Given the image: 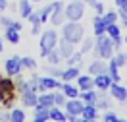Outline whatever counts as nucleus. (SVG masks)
Masks as SVG:
<instances>
[{
    "label": "nucleus",
    "mask_w": 127,
    "mask_h": 122,
    "mask_svg": "<svg viewBox=\"0 0 127 122\" xmlns=\"http://www.w3.org/2000/svg\"><path fill=\"white\" fill-rule=\"evenodd\" d=\"M83 35H85V29L79 21H69V23H62V39L69 41L73 45H77L83 41Z\"/></svg>",
    "instance_id": "f257e3e1"
},
{
    "label": "nucleus",
    "mask_w": 127,
    "mask_h": 122,
    "mask_svg": "<svg viewBox=\"0 0 127 122\" xmlns=\"http://www.w3.org/2000/svg\"><path fill=\"white\" fill-rule=\"evenodd\" d=\"M114 41L104 33L100 37H96V47H95V54L98 58H104V60H110L114 56Z\"/></svg>",
    "instance_id": "f03ea898"
},
{
    "label": "nucleus",
    "mask_w": 127,
    "mask_h": 122,
    "mask_svg": "<svg viewBox=\"0 0 127 122\" xmlns=\"http://www.w3.org/2000/svg\"><path fill=\"white\" fill-rule=\"evenodd\" d=\"M58 45V33L54 29H46V31L40 35V56L46 58V54L52 49H56Z\"/></svg>",
    "instance_id": "7ed1b4c3"
},
{
    "label": "nucleus",
    "mask_w": 127,
    "mask_h": 122,
    "mask_svg": "<svg viewBox=\"0 0 127 122\" xmlns=\"http://www.w3.org/2000/svg\"><path fill=\"white\" fill-rule=\"evenodd\" d=\"M14 91H16V83L10 80V78H2L0 76V97H2V105L4 107L12 105Z\"/></svg>",
    "instance_id": "20e7f679"
},
{
    "label": "nucleus",
    "mask_w": 127,
    "mask_h": 122,
    "mask_svg": "<svg viewBox=\"0 0 127 122\" xmlns=\"http://www.w3.org/2000/svg\"><path fill=\"white\" fill-rule=\"evenodd\" d=\"M64 14H65V19H69V21H79L85 14V2L83 0H73L71 4L65 6Z\"/></svg>",
    "instance_id": "39448f33"
},
{
    "label": "nucleus",
    "mask_w": 127,
    "mask_h": 122,
    "mask_svg": "<svg viewBox=\"0 0 127 122\" xmlns=\"http://www.w3.org/2000/svg\"><path fill=\"white\" fill-rule=\"evenodd\" d=\"M83 107H85V103H83V99H81V97L69 99V101H65V113L73 114V116H81Z\"/></svg>",
    "instance_id": "423d86ee"
},
{
    "label": "nucleus",
    "mask_w": 127,
    "mask_h": 122,
    "mask_svg": "<svg viewBox=\"0 0 127 122\" xmlns=\"http://www.w3.org/2000/svg\"><path fill=\"white\" fill-rule=\"evenodd\" d=\"M4 68H6V74H8V76H19V72L23 70V66H21V58H19V56L8 58L6 64H4Z\"/></svg>",
    "instance_id": "0eeeda50"
},
{
    "label": "nucleus",
    "mask_w": 127,
    "mask_h": 122,
    "mask_svg": "<svg viewBox=\"0 0 127 122\" xmlns=\"http://www.w3.org/2000/svg\"><path fill=\"white\" fill-rule=\"evenodd\" d=\"M62 81H58L54 76H44L39 78V89L40 91H50V89H60Z\"/></svg>",
    "instance_id": "6e6552de"
},
{
    "label": "nucleus",
    "mask_w": 127,
    "mask_h": 122,
    "mask_svg": "<svg viewBox=\"0 0 127 122\" xmlns=\"http://www.w3.org/2000/svg\"><path fill=\"white\" fill-rule=\"evenodd\" d=\"M108 89H110V95L114 99H118V101H121V103H125V101H127V87L119 85L118 81H112V85L108 87Z\"/></svg>",
    "instance_id": "1a4fd4ad"
},
{
    "label": "nucleus",
    "mask_w": 127,
    "mask_h": 122,
    "mask_svg": "<svg viewBox=\"0 0 127 122\" xmlns=\"http://www.w3.org/2000/svg\"><path fill=\"white\" fill-rule=\"evenodd\" d=\"M64 8H62V2H54V10H52V14H50V21L52 25H62L64 23Z\"/></svg>",
    "instance_id": "9d476101"
},
{
    "label": "nucleus",
    "mask_w": 127,
    "mask_h": 122,
    "mask_svg": "<svg viewBox=\"0 0 127 122\" xmlns=\"http://www.w3.org/2000/svg\"><path fill=\"white\" fill-rule=\"evenodd\" d=\"M110 85H112V78H110V74H108V72L96 74V76H95V87H98L100 91H106Z\"/></svg>",
    "instance_id": "9b49d317"
},
{
    "label": "nucleus",
    "mask_w": 127,
    "mask_h": 122,
    "mask_svg": "<svg viewBox=\"0 0 127 122\" xmlns=\"http://www.w3.org/2000/svg\"><path fill=\"white\" fill-rule=\"evenodd\" d=\"M81 118L85 122L98 120V109H96V105H85L83 107V113H81Z\"/></svg>",
    "instance_id": "f8f14e48"
},
{
    "label": "nucleus",
    "mask_w": 127,
    "mask_h": 122,
    "mask_svg": "<svg viewBox=\"0 0 127 122\" xmlns=\"http://www.w3.org/2000/svg\"><path fill=\"white\" fill-rule=\"evenodd\" d=\"M89 72H91V76H96V74H104V72H108V64L104 62V58L93 60V62H91V66H89Z\"/></svg>",
    "instance_id": "ddd939ff"
},
{
    "label": "nucleus",
    "mask_w": 127,
    "mask_h": 122,
    "mask_svg": "<svg viewBox=\"0 0 127 122\" xmlns=\"http://www.w3.org/2000/svg\"><path fill=\"white\" fill-rule=\"evenodd\" d=\"M93 29H95L96 37H100V35L106 33V21H104V17L100 16V14H96V16L93 17Z\"/></svg>",
    "instance_id": "4468645a"
},
{
    "label": "nucleus",
    "mask_w": 127,
    "mask_h": 122,
    "mask_svg": "<svg viewBox=\"0 0 127 122\" xmlns=\"http://www.w3.org/2000/svg\"><path fill=\"white\" fill-rule=\"evenodd\" d=\"M77 87L79 91H87V89H93L95 87V80L91 78V76H77Z\"/></svg>",
    "instance_id": "2eb2a0df"
},
{
    "label": "nucleus",
    "mask_w": 127,
    "mask_h": 122,
    "mask_svg": "<svg viewBox=\"0 0 127 122\" xmlns=\"http://www.w3.org/2000/svg\"><path fill=\"white\" fill-rule=\"evenodd\" d=\"M21 103L25 107H37L39 103V95H37V91H23V95H21Z\"/></svg>",
    "instance_id": "dca6fc26"
},
{
    "label": "nucleus",
    "mask_w": 127,
    "mask_h": 122,
    "mask_svg": "<svg viewBox=\"0 0 127 122\" xmlns=\"http://www.w3.org/2000/svg\"><path fill=\"white\" fill-rule=\"evenodd\" d=\"M60 89H62V93L65 95V97H69V99H75V97H79V87L71 85L69 81L62 83V85H60Z\"/></svg>",
    "instance_id": "f3484780"
},
{
    "label": "nucleus",
    "mask_w": 127,
    "mask_h": 122,
    "mask_svg": "<svg viewBox=\"0 0 127 122\" xmlns=\"http://www.w3.org/2000/svg\"><path fill=\"white\" fill-rule=\"evenodd\" d=\"M77 76H79V68L75 64L69 66L67 70H62V74H60V78H62L64 81H73V80H77Z\"/></svg>",
    "instance_id": "a211bd4d"
},
{
    "label": "nucleus",
    "mask_w": 127,
    "mask_h": 122,
    "mask_svg": "<svg viewBox=\"0 0 127 122\" xmlns=\"http://www.w3.org/2000/svg\"><path fill=\"white\" fill-rule=\"evenodd\" d=\"M73 52H75V50H73V43L62 39V43H60V56H62V60H67Z\"/></svg>",
    "instance_id": "6ab92c4d"
},
{
    "label": "nucleus",
    "mask_w": 127,
    "mask_h": 122,
    "mask_svg": "<svg viewBox=\"0 0 127 122\" xmlns=\"http://www.w3.org/2000/svg\"><path fill=\"white\" fill-rule=\"evenodd\" d=\"M48 113H50V120H56V122H65V118H67V114L64 113L60 107H56V105L50 107Z\"/></svg>",
    "instance_id": "aec40b11"
},
{
    "label": "nucleus",
    "mask_w": 127,
    "mask_h": 122,
    "mask_svg": "<svg viewBox=\"0 0 127 122\" xmlns=\"http://www.w3.org/2000/svg\"><path fill=\"white\" fill-rule=\"evenodd\" d=\"M33 109H35V120H37V122H46V120H50V113H48L46 107L37 105V107H33Z\"/></svg>",
    "instance_id": "412c9836"
},
{
    "label": "nucleus",
    "mask_w": 127,
    "mask_h": 122,
    "mask_svg": "<svg viewBox=\"0 0 127 122\" xmlns=\"http://www.w3.org/2000/svg\"><path fill=\"white\" fill-rule=\"evenodd\" d=\"M37 105L50 109V107L54 105V93H50V91H42V95H39V103H37Z\"/></svg>",
    "instance_id": "4be33fe9"
},
{
    "label": "nucleus",
    "mask_w": 127,
    "mask_h": 122,
    "mask_svg": "<svg viewBox=\"0 0 127 122\" xmlns=\"http://www.w3.org/2000/svg\"><path fill=\"white\" fill-rule=\"evenodd\" d=\"M79 97L83 99V103H85V105H95L96 99H98V95H96L93 89H87V91H81Z\"/></svg>",
    "instance_id": "5701e85b"
},
{
    "label": "nucleus",
    "mask_w": 127,
    "mask_h": 122,
    "mask_svg": "<svg viewBox=\"0 0 127 122\" xmlns=\"http://www.w3.org/2000/svg\"><path fill=\"white\" fill-rule=\"evenodd\" d=\"M108 74H110L112 81H121V78H119V66L112 58H110V64H108Z\"/></svg>",
    "instance_id": "b1692460"
},
{
    "label": "nucleus",
    "mask_w": 127,
    "mask_h": 122,
    "mask_svg": "<svg viewBox=\"0 0 127 122\" xmlns=\"http://www.w3.org/2000/svg\"><path fill=\"white\" fill-rule=\"evenodd\" d=\"M106 35H108L110 39H119V37H121V31H119V27L116 23H108L106 25Z\"/></svg>",
    "instance_id": "393cba45"
},
{
    "label": "nucleus",
    "mask_w": 127,
    "mask_h": 122,
    "mask_svg": "<svg viewBox=\"0 0 127 122\" xmlns=\"http://www.w3.org/2000/svg\"><path fill=\"white\" fill-rule=\"evenodd\" d=\"M6 39H8L10 43L17 45V43H19V31H17L16 27H6Z\"/></svg>",
    "instance_id": "a878e982"
},
{
    "label": "nucleus",
    "mask_w": 127,
    "mask_h": 122,
    "mask_svg": "<svg viewBox=\"0 0 127 122\" xmlns=\"http://www.w3.org/2000/svg\"><path fill=\"white\" fill-rule=\"evenodd\" d=\"M52 10H54V2L52 4H48V6H44V8L39 12V17H40V23H44V21H48V17H50V14H52Z\"/></svg>",
    "instance_id": "bb28decb"
},
{
    "label": "nucleus",
    "mask_w": 127,
    "mask_h": 122,
    "mask_svg": "<svg viewBox=\"0 0 127 122\" xmlns=\"http://www.w3.org/2000/svg\"><path fill=\"white\" fill-rule=\"evenodd\" d=\"M31 12H33L31 2H29V0H21V2H19V14H21L23 17H27Z\"/></svg>",
    "instance_id": "cd10ccee"
},
{
    "label": "nucleus",
    "mask_w": 127,
    "mask_h": 122,
    "mask_svg": "<svg viewBox=\"0 0 127 122\" xmlns=\"http://www.w3.org/2000/svg\"><path fill=\"white\" fill-rule=\"evenodd\" d=\"M8 116H10V120H12V122H23L25 120V113L21 111V109H14Z\"/></svg>",
    "instance_id": "c85d7f7f"
},
{
    "label": "nucleus",
    "mask_w": 127,
    "mask_h": 122,
    "mask_svg": "<svg viewBox=\"0 0 127 122\" xmlns=\"http://www.w3.org/2000/svg\"><path fill=\"white\" fill-rule=\"evenodd\" d=\"M39 89V78L33 76L31 80H25V89L23 91H37Z\"/></svg>",
    "instance_id": "c756f323"
},
{
    "label": "nucleus",
    "mask_w": 127,
    "mask_h": 122,
    "mask_svg": "<svg viewBox=\"0 0 127 122\" xmlns=\"http://www.w3.org/2000/svg\"><path fill=\"white\" fill-rule=\"evenodd\" d=\"M46 58H48V62H50V64H60V60H62V56H60V50H50V52H48L46 54Z\"/></svg>",
    "instance_id": "7c9ffc66"
},
{
    "label": "nucleus",
    "mask_w": 127,
    "mask_h": 122,
    "mask_svg": "<svg viewBox=\"0 0 127 122\" xmlns=\"http://www.w3.org/2000/svg\"><path fill=\"white\" fill-rule=\"evenodd\" d=\"M21 66L27 68V70H35V68H37V62H35V58H31V56H23L21 58Z\"/></svg>",
    "instance_id": "2f4dec72"
},
{
    "label": "nucleus",
    "mask_w": 127,
    "mask_h": 122,
    "mask_svg": "<svg viewBox=\"0 0 127 122\" xmlns=\"http://www.w3.org/2000/svg\"><path fill=\"white\" fill-rule=\"evenodd\" d=\"M102 17L106 21V25H108V23H116L119 16H118V12H106V14H102Z\"/></svg>",
    "instance_id": "473e14b6"
},
{
    "label": "nucleus",
    "mask_w": 127,
    "mask_h": 122,
    "mask_svg": "<svg viewBox=\"0 0 127 122\" xmlns=\"http://www.w3.org/2000/svg\"><path fill=\"white\" fill-rule=\"evenodd\" d=\"M96 109H108V99H106V95H104V93H100V95H98V99H96Z\"/></svg>",
    "instance_id": "72a5a7b5"
},
{
    "label": "nucleus",
    "mask_w": 127,
    "mask_h": 122,
    "mask_svg": "<svg viewBox=\"0 0 127 122\" xmlns=\"http://www.w3.org/2000/svg\"><path fill=\"white\" fill-rule=\"evenodd\" d=\"M112 60H114V62H116V64L121 68V66L127 62V54H123V52H119V54H114V56H112Z\"/></svg>",
    "instance_id": "f704fd0d"
},
{
    "label": "nucleus",
    "mask_w": 127,
    "mask_h": 122,
    "mask_svg": "<svg viewBox=\"0 0 127 122\" xmlns=\"http://www.w3.org/2000/svg\"><path fill=\"white\" fill-rule=\"evenodd\" d=\"M54 105L56 107H64L65 105V95H64V93H54Z\"/></svg>",
    "instance_id": "c9c22d12"
},
{
    "label": "nucleus",
    "mask_w": 127,
    "mask_h": 122,
    "mask_svg": "<svg viewBox=\"0 0 127 122\" xmlns=\"http://www.w3.org/2000/svg\"><path fill=\"white\" fill-rule=\"evenodd\" d=\"M93 45H95V39H85L83 41V47H81V52H83V54L89 52V50L93 49Z\"/></svg>",
    "instance_id": "e433bc0d"
},
{
    "label": "nucleus",
    "mask_w": 127,
    "mask_h": 122,
    "mask_svg": "<svg viewBox=\"0 0 127 122\" xmlns=\"http://www.w3.org/2000/svg\"><path fill=\"white\" fill-rule=\"evenodd\" d=\"M81 58H83V52H73L71 56L67 58V62H69V66L77 64V62H81Z\"/></svg>",
    "instance_id": "4c0bfd02"
},
{
    "label": "nucleus",
    "mask_w": 127,
    "mask_h": 122,
    "mask_svg": "<svg viewBox=\"0 0 127 122\" xmlns=\"http://www.w3.org/2000/svg\"><path fill=\"white\" fill-rule=\"evenodd\" d=\"M27 19L31 21V25H40V17H39V12H31V14L27 16Z\"/></svg>",
    "instance_id": "58836bf2"
},
{
    "label": "nucleus",
    "mask_w": 127,
    "mask_h": 122,
    "mask_svg": "<svg viewBox=\"0 0 127 122\" xmlns=\"http://www.w3.org/2000/svg\"><path fill=\"white\" fill-rule=\"evenodd\" d=\"M46 74L48 76H60V74H62V70H60V68H56V64H52V66H46Z\"/></svg>",
    "instance_id": "ea45409f"
},
{
    "label": "nucleus",
    "mask_w": 127,
    "mask_h": 122,
    "mask_svg": "<svg viewBox=\"0 0 127 122\" xmlns=\"http://www.w3.org/2000/svg\"><path fill=\"white\" fill-rule=\"evenodd\" d=\"M91 6L95 8V12H96V14H100V16L104 14V4H102V2H98V0H95V2L91 4Z\"/></svg>",
    "instance_id": "a19ab883"
},
{
    "label": "nucleus",
    "mask_w": 127,
    "mask_h": 122,
    "mask_svg": "<svg viewBox=\"0 0 127 122\" xmlns=\"http://www.w3.org/2000/svg\"><path fill=\"white\" fill-rule=\"evenodd\" d=\"M104 120H106V122H118L119 118H118V114H116V113H112V111H110V113L104 114Z\"/></svg>",
    "instance_id": "79ce46f5"
},
{
    "label": "nucleus",
    "mask_w": 127,
    "mask_h": 122,
    "mask_svg": "<svg viewBox=\"0 0 127 122\" xmlns=\"http://www.w3.org/2000/svg\"><path fill=\"white\" fill-rule=\"evenodd\" d=\"M118 16L121 17V19H127V2L119 6V12H118Z\"/></svg>",
    "instance_id": "37998d69"
},
{
    "label": "nucleus",
    "mask_w": 127,
    "mask_h": 122,
    "mask_svg": "<svg viewBox=\"0 0 127 122\" xmlns=\"http://www.w3.org/2000/svg\"><path fill=\"white\" fill-rule=\"evenodd\" d=\"M0 23L4 25V27H10V25H12V19H10V17H0Z\"/></svg>",
    "instance_id": "c03bdc74"
},
{
    "label": "nucleus",
    "mask_w": 127,
    "mask_h": 122,
    "mask_svg": "<svg viewBox=\"0 0 127 122\" xmlns=\"http://www.w3.org/2000/svg\"><path fill=\"white\" fill-rule=\"evenodd\" d=\"M8 8V0H0V12Z\"/></svg>",
    "instance_id": "a18cd8bd"
},
{
    "label": "nucleus",
    "mask_w": 127,
    "mask_h": 122,
    "mask_svg": "<svg viewBox=\"0 0 127 122\" xmlns=\"http://www.w3.org/2000/svg\"><path fill=\"white\" fill-rule=\"evenodd\" d=\"M127 0H116V4H118V6H121V4H125Z\"/></svg>",
    "instance_id": "49530a36"
},
{
    "label": "nucleus",
    "mask_w": 127,
    "mask_h": 122,
    "mask_svg": "<svg viewBox=\"0 0 127 122\" xmlns=\"http://www.w3.org/2000/svg\"><path fill=\"white\" fill-rule=\"evenodd\" d=\"M83 2H85V4H93L95 0H83Z\"/></svg>",
    "instance_id": "de8ad7c7"
},
{
    "label": "nucleus",
    "mask_w": 127,
    "mask_h": 122,
    "mask_svg": "<svg viewBox=\"0 0 127 122\" xmlns=\"http://www.w3.org/2000/svg\"><path fill=\"white\" fill-rule=\"evenodd\" d=\"M2 50H4V49H2V41H0V52H2Z\"/></svg>",
    "instance_id": "09e8293b"
},
{
    "label": "nucleus",
    "mask_w": 127,
    "mask_h": 122,
    "mask_svg": "<svg viewBox=\"0 0 127 122\" xmlns=\"http://www.w3.org/2000/svg\"><path fill=\"white\" fill-rule=\"evenodd\" d=\"M123 23H125V27H127V19H123Z\"/></svg>",
    "instance_id": "8fccbe9b"
},
{
    "label": "nucleus",
    "mask_w": 127,
    "mask_h": 122,
    "mask_svg": "<svg viewBox=\"0 0 127 122\" xmlns=\"http://www.w3.org/2000/svg\"><path fill=\"white\" fill-rule=\"evenodd\" d=\"M29 2H39V0H29Z\"/></svg>",
    "instance_id": "3c124183"
},
{
    "label": "nucleus",
    "mask_w": 127,
    "mask_h": 122,
    "mask_svg": "<svg viewBox=\"0 0 127 122\" xmlns=\"http://www.w3.org/2000/svg\"><path fill=\"white\" fill-rule=\"evenodd\" d=\"M125 45H127V35H125Z\"/></svg>",
    "instance_id": "603ef678"
},
{
    "label": "nucleus",
    "mask_w": 127,
    "mask_h": 122,
    "mask_svg": "<svg viewBox=\"0 0 127 122\" xmlns=\"http://www.w3.org/2000/svg\"><path fill=\"white\" fill-rule=\"evenodd\" d=\"M0 105H2V97H0Z\"/></svg>",
    "instance_id": "864d4df0"
}]
</instances>
